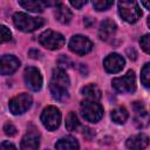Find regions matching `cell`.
Listing matches in <instances>:
<instances>
[{
  "mask_svg": "<svg viewBox=\"0 0 150 150\" xmlns=\"http://www.w3.org/2000/svg\"><path fill=\"white\" fill-rule=\"evenodd\" d=\"M118 13L120 16L129 23L136 22L142 15L136 0H118Z\"/></svg>",
  "mask_w": 150,
  "mask_h": 150,
  "instance_id": "6da1fadb",
  "label": "cell"
},
{
  "mask_svg": "<svg viewBox=\"0 0 150 150\" xmlns=\"http://www.w3.org/2000/svg\"><path fill=\"white\" fill-rule=\"evenodd\" d=\"M13 22L18 29L26 33L33 32L43 25V20L41 18H33L26 13H20V12L13 15Z\"/></svg>",
  "mask_w": 150,
  "mask_h": 150,
  "instance_id": "7a4b0ae2",
  "label": "cell"
},
{
  "mask_svg": "<svg viewBox=\"0 0 150 150\" xmlns=\"http://www.w3.org/2000/svg\"><path fill=\"white\" fill-rule=\"evenodd\" d=\"M81 112H82V116L88 122L96 123L103 116V108L96 101L86 100L81 103Z\"/></svg>",
  "mask_w": 150,
  "mask_h": 150,
  "instance_id": "3957f363",
  "label": "cell"
},
{
  "mask_svg": "<svg viewBox=\"0 0 150 150\" xmlns=\"http://www.w3.org/2000/svg\"><path fill=\"white\" fill-rule=\"evenodd\" d=\"M39 42L45 48L54 50V49L61 48L64 45V38L62 34L48 29V30H45L43 33H41V35L39 36Z\"/></svg>",
  "mask_w": 150,
  "mask_h": 150,
  "instance_id": "277c9868",
  "label": "cell"
},
{
  "mask_svg": "<svg viewBox=\"0 0 150 150\" xmlns=\"http://www.w3.org/2000/svg\"><path fill=\"white\" fill-rule=\"evenodd\" d=\"M41 122L48 130L53 131L59 128L61 123V112L56 107L49 105L43 109L41 114Z\"/></svg>",
  "mask_w": 150,
  "mask_h": 150,
  "instance_id": "5b68a950",
  "label": "cell"
},
{
  "mask_svg": "<svg viewBox=\"0 0 150 150\" xmlns=\"http://www.w3.org/2000/svg\"><path fill=\"white\" fill-rule=\"evenodd\" d=\"M112 87L116 91L127 94V93H134L136 89V81H135V73L132 70H129L124 76L116 77L112 80Z\"/></svg>",
  "mask_w": 150,
  "mask_h": 150,
  "instance_id": "8992f818",
  "label": "cell"
},
{
  "mask_svg": "<svg viewBox=\"0 0 150 150\" xmlns=\"http://www.w3.org/2000/svg\"><path fill=\"white\" fill-rule=\"evenodd\" d=\"M32 102H33L32 96L29 94L22 93V94H19L18 96L13 97L9 101L8 107H9V110L13 115H21L30 108Z\"/></svg>",
  "mask_w": 150,
  "mask_h": 150,
  "instance_id": "52a82bcc",
  "label": "cell"
},
{
  "mask_svg": "<svg viewBox=\"0 0 150 150\" xmlns=\"http://www.w3.org/2000/svg\"><path fill=\"white\" fill-rule=\"evenodd\" d=\"M69 49L77 55H86L93 49V42L83 35H74L69 41Z\"/></svg>",
  "mask_w": 150,
  "mask_h": 150,
  "instance_id": "ba28073f",
  "label": "cell"
},
{
  "mask_svg": "<svg viewBox=\"0 0 150 150\" xmlns=\"http://www.w3.org/2000/svg\"><path fill=\"white\" fill-rule=\"evenodd\" d=\"M23 77H25L26 86L30 90L38 91V90L41 89V87H42V76H41V73H40V70L38 68H35V67H27L25 69Z\"/></svg>",
  "mask_w": 150,
  "mask_h": 150,
  "instance_id": "9c48e42d",
  "label": "cell"
},
{
  "mask_svg": "<svg viewBox=\"0 0 150 150\" xmlns=\"http://www.w3.org/2000/svg\"><path fill=\"white\" fill-rule=\"evenodd\" d=\"M124 64H125L124 59H123L120 54H117V53H111V54H109V55L104 59V61H103V67H104V69H105L108 73H111V74H116V73L121 71V70L123 69Z\"/></svg>",
  "mask_w": 150,
  "mask_h": 150,
  "instance_id": "30bf717a",
  "label": "cell"
},
{
  "mask_svg": "<svg viewBox=\"0 0 150 150\" xmlns=\"http://www.w3.org/2000/svg\"><path fill=\"white\" fill-rule=\"evenodd\" d=\"M20 67V61L14 55L0 56V74L11 75Z\"/></svg>",
  "mask_w": 150,
  "mask_h": 150,
  "instance_id": "8fae6325",
  "label": "cell"
},
{
  "mask_svg": "<svg viewBox=\"0 0 150 150\" xmlns=\"http://www.w3.org/2000/svg\"><path fill=\"white\" fill-rule=\"evenodd\" d=\"M39 139H40V135L36 130V128L30 127L28 129V131L26 132V135L22 137L21 141V149L23 150H28V149H38L39 148Z\"/></svg>",
  "mask_w": 150,
  "mask_h": 150,
  "instance_id": "7c38bea8",
  "label": "cell"
},
{
  "mask_svg": "<svg viewBox=\"0 0 150 150\" xmlns=\"http://www.w3.org/2000/svg\"><path fill=\"white\" fill-rule=\"evenodd\" d=\"M115 33H116V23L112 20L105 19L101 22L100 29H98L100 39H102L103 41H108L115 35Z\"/></svg>",
  "mask_w": 150,
  "mask_h": 150,
  "instance_id": "4fadbf2b",
  "label": "cell"
},
{
  "mask_svg": "<svg viewBox=\"0 0 150 150\" xmlns=\"http://www.w3.org/2000/svg\"><path fill=\"white\" fill-rule=\"evenodd\" d=\"M149 144V138L144 134H138L131 136L127 141V146L129 149H144Z\"/></svg>",
  "mask_w": 150,
  "mask_h": 150,
  "instance_id": "5bb4252c",
  "label": "cell"
},
{
  "mask_svg": "<svg viewBox=\"0 0 150 150\" xmlns=\"http://www.w3.org/2000/svg\"><path fill=\"white\" fill-rule=\"evenodd\" d=\"M50 83H54V84H57V86L68 88L70 81H69V77H68V75L66 74V71H64L62 68H57V69H54V70H53V75H52V81H50Z\"/></svg>",
  "mask_w": 150,
  "mask_h": 150,
  "instance_id": "9a60e30c",
  "label": "cell"
},
{
  "mask_svg": "<svg viewBox=\"0 0 150 150\" xmlns=\"http://www.w3.org/2000/svg\"><path fill=\"white\" fill-rule=\"evenodd\" d=\"M19 4L28 12L40 13L43 11V4L41 0H19Z\"/></svg>",
  "mask_w": 150,
  "mask_h": 150,
  "instance_id": "2e32d148",
  "label": "cell"
},
{
  "mask_svg": "<svg viewBox=\"0 0 150 150\" xmlns=\"http://www.w3.org/2000/svg\"><path fill=\"white\" fill-rule=\"evenodd\" d=\"M55 18L61 23H69L71 21L73 14H71V12H70V9L68 7H66L63 5H60L55 9Z\"/></svg>",
  "mask_w": 150,
  "mask_h": 150,
  "instance_id": "e0dca14e",
  "label": "cell"
},
{
  "mask_svg": "<svg viewBox=\"0 0 150 150\" xmlns=\"http://www.w3.org/2000/svg\"><path fill=\"white\" fill-rule=\"evenodd\" d=\"M49 89H50L52 96H53L55 100H57V101H64V100L69 96V94H68V88H66V87H61V86L50 83V84H49Z\"/></svg>",
  "mask_w": 150,
  "mask_h": 150,
  "instance_id": "ac0fdd59",
  "label": "cell"
},
{
  "mask_svg": "<svg viewBox=\"0 0 150 150\" xmlns=\"http://www.w3.org/2000/svg\"><path fill=\"white\" fill-rule=\"evenodd\" d=\"M79 143L77 141L71 137V136H66V137H62L61 139H59L55 144V148L56 149H62V150H67V149H79Z\"/></svg>",
  "mask_w": 150,
  "mask_h": 150,
  "instance_id": "d6986e66",
  "label": "cell"
},
{
  "mask_svg": "<svg viewBox=\"0 0 150 150\" xmlns=\"http://www.w3.org/2000/svg\"><path fill=\"white\" fill-rule=\"evenodd\" d=\"M129 117V114L124 107H118L111 111V120L117 124H123Z\"/></svg>",
  "mask_w": 150,
  "mask_h": 150,
  "instance_id": "ffe728a7",
  "label": "cell"
},
{
  "mask_svg": "<svg viewBox=\"0 0 150 150\" xmlns=\"http://www.w3.org/2000/svg\"><path fill=\"white\" fill-rule=\"evenodd\" d=\"M82 94L88 98L93 101H98L101 98V90L94 86V84H88L84 88H82Z\"/></svg>",
  "mask_w": 150,
  "mask_h": 150,
  "instance_id": "44dd1931",
  "label": "cell"
},
{
  "mask_svg": "<svg viewBox=\"0 0 150 150\" xmlns=\"http://www.w3.org/2000/svg\"><path fill=\"white\" fill-rule=\"evenodd\" d=\"M80 125V122H79V118L76 116L75 112L70 111L66 118V128L68 131H75Z\"/></svg>",
  "mask_w": 150,
  "mask_h": 150,
  "instance_id": "7402d4cb",
  "label": "cell"
},
{
  "mask_svg": "<svg viewBox=\"0 0 150 150\" xmlns=\"http://www.w3.org/2000/svg\"><path fill=\"white\" fill-rule=\"evenodd\" d=\"M141 81L144 84V87L148 88L150 86V64L149 63H145L141 70Z\"/></svg>",
  "mask_w": 150,
  "mask_h": 150,
  "instance_id": "603a6c76",
  "label": "cell"
},
{
  "mask_svg": "<svg viewBox=\"0 0 150 150\" xmlns=\"http://www.w3.org/2000/svg\"><path fill=\"white\" fill-rule=\"evenodd\" d=\"M114 0H93V6L96 11H105L111 7Z\"/></svg>",
  "mask_w": 150,
  "mask_h": 150,
  "instance_id": "cb8c5ba5",
  "label": "cell"
},
{
  "mask_svg": "<svg viewBox=\"0 0 150 150\" xmlns=\"http://www.w3.org/2000/svg\"><path fill=\"white\" fill-rule=\"evenodd\" d=\"M11 36H12V33L11 30L4 26V25H0V45L6 42V41H9L11 40Z\"/></svg>",
  "mask_w": 150,
  "mask_h": 150,
  "instance_id": "d4e9b609",
  "label": "cell"
},
{
  "mask_svg": "<svg viewBox=\"0 0 150 150\" xmlns=\"http://www.w3.org/2000/svg\"><path fill=\"white\" fill-rule=\"evenodd\" d=\"M149 34H145L143 38H141V40H139V43H141V47H142V49L146 53V54H149L150 53V43H149Z\"/></svg>",
  "mask_w": 150,
  "mask_h": 150,
  "instance_id": "484cf974",
  "label": "cell"
},
{
  "mask_svg": "<svg viewBox=\"0 0 150 150\" xmlns=\"http://www.w3.org/2000/svg\"><path fill=\"white\" fill-rule=\"evenodd\" d=\"M4 131L8 136H14V135H16V131L18 130H16V128L12 123H6L5 127H4Z\"/></svg>",
  "mask_w": 150,
  "mask_h": 150,
  "instance_id": "4316f807",
  "label": "cell"
},
{
  "mask_svg": "<svg viewBox=\"0 0 150 150\" xmlns=\"http://www.w3.org/2000/svg\"><path fill=\"white\" fill-rule=\"evenodd\" d=\"M87 1L88 0H69V2L71 4V6L73 7H75V8H81L82 6H84L86 4H87Z\"/></svg>",
  "mask_w": 150,
  "mask_h": 150,
  "instance_id": "83f0119b",
  "label": "cell"
},
{
  "mask_svg": "<svg viewBox=\"0 0 150 150\" xmlns=\"http://www.w3.org/2000/svg\"><path fill=\"white\" fill-rule=\"evenodd\" d=\"M41 1L46 6H56L60 4V0H41Z\"/></svg>",
  "mask_w": 150,
  "mask_h": 150,
  "instance_id": "f1b7e54d",
  "label": "cell"
},
{
  "mask_svg": "<svg viewBox=\"0 0 150 150\" xmlns=\"http://www.w3.org/2000/svg\"><path fill=\"white\" fill-rule=\"evenodd\" d=\"M5 148H12V149H15L16 146H15L13 143H11V142L5 141V142H2V143L0 144V149H5Z\"/></svg>",
  "mask_w": 150,
  "mask_h": 150,
  "instance_id": "f546056e",
  "label": "cell"
},
{
  "mask_svg": "<svg viewBox=\"0 0 150 150\" xmlns=\"http://www.w3.org/2000/svg\"><path fill=\"white\" fill-rule=\"evenodd\" d=\"M29 55H30L33 59H38V57H39L38 55H40V52L36 50V49H32V50L29 52Z\"/></svg>",
  "mask_w": 150,
  "mask_h": 150,
  "instance_id": "4dcf8cb0",
  "label": "cell"
},
{
  "mask_svg": "<svg viewBox=\"0 0 150 150\" xmlns=\"http://www.w3.org/2000/svg\"><path fill=\"white\" fill-rule=\"evenodd\" d=\"M141 1H142L143 6H144L146 9H149V8H150V6H149V0H141Z\"/></svg>",
  "mask_w": 150,
  "mask_h": 150,
  "instance_id": "1f68e13d",
  "label": "cell"
}]
</instances>
